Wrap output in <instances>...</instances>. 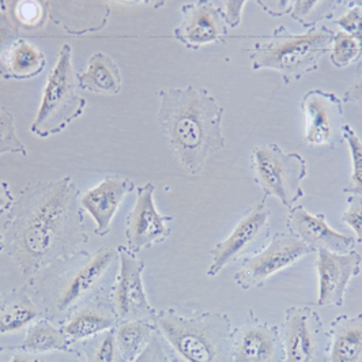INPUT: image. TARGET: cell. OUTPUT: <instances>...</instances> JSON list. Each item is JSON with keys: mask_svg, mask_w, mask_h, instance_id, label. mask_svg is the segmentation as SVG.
Returning a JSON list of instances; mask_svg holds the SVG:
<instances>
[{"mask_svg": "<svg viewBox=\"0 0 362 362\" xmlns=\"http://www.w3.org/2000/svg\"><path fill=\"white\" fill-rule=\"evenodd\" d=\"M286 226L290 235L300 238L315 252L319 250H327L331 252L346 254L353 251L357 244L354 237L342 235L332 229L327 222L326 214H312L301 204L290 209Z\"/></svg>", "mask_w": 362, "mask_h": 362, "instance_id": "obj_17", "label": "cell"}, {"mask_svg": "<svg viewBox=\"0 0 362 362\" xmlns=\"http://www.w3.org/2000/svg\"><path fill=\"white\" fill-rule=\"evenodd\" d=\"M117 342L113 332L105 334L97 344L91 362H116L117 360Z\"/></svg>", "mask_w": 362, "mask_h": 362, "instance_id": "obj_33", "label": "cell"}, {"mask_svg": "<svg viewBox=\"0 0 362 362\" xmlns=\"http://www.w3.org/2000/svg\"><path fill=\"white\" fill-rule=\"evenodd\" d=\"M154 327L147 320H127L116 329L119 351L127 362H134L153 338Z\"/></svg>", "mask_w": 362, "mask_h": 362, "instance_id": "obj_24", "label": "cell"}, {"mask_svg": "<svg viewBox=\"0 0 362 362\" xmlns=\"http://www.w3.org/2000/svg\"><path fill=\"white\" fill-rule=\"evenodd\" d=\"M362 256L356 250L338 254L317 251L316 270L319 276V307H342L350 281L361 272Z\"/></svg>", "mask_w": 362, "mask_h": 362, "instance_id": "obj_16", "label": "cell"}, {"mask_svg": "<svg viewBox=\"0 0 362 362\" xmlns=\"http://www.w3.org/2000/svg\"><path fill=\"white\" fill-rule=\"evenodd\" d=\"M67 337L63 331L54 328L48 322H40L32 327L23 341L22 347L28 353L45 354L54 350H60L66 346Z\"/></svg>", "mask_w": 362, "mask_h": 362, "instance_id": "obj_26", "label": "cell"}, {"mask_svg": "<svg viewBox=\"0 0 362 362\" xmlns=\"http://www.w3.org/2000/svg\"><path fill=\"white\" fill-rule=\"evenodd\" d=\"M115 325V319L103 305H90L81 309L73 319L63 327V332L69 339L79 341L104 332Z\"/></svg>", "mask_w": 362, "mask_h": 362, "instance_id": "obj_23", "label": "cell"}, {"mask_svg": "<svg viewBox=\"0 0 362 362\" xmlns=\"http://www.w3.org/2000/svg\"><path fill=\"white\" fill-rule=\"evenodd\" d=\"M313 252L310 247L296 235L278 232L260 252L244 260L241 269L235 274V282L243 290L260 288L272 275L289 269Z\"/></svg>", "mask_w": 362, "mask_h": 362, "instance_id": "obj_9", "label": "cell"}, {"mask_svg": "<svg viewBox=\"0 0 362 362\" xmlns=\"http://www.w3.org/2000/svg\"><path fill=\"white\" fill-rule=\"evenodd\" d=\"M78 90L79 86L74 70L73 48L71 45L64 44L59 52L54 69L48 75L30 132L45 139L63 132L74 120L79 119L88 104Z\"/></svg>", "mask_w": 362, "mask_h": 362, "instance_id": "obj_5", "label": "cell"}, {"mask_svg": "<svg viewBox=\"0 0 362 362\" xmlns=\"http://www.w3.org/2000/svg\"><path fill=\"white\" fill-rule=\"evenodd\" d=\"M81 191L71 176L26 185L3 228V248L26 278L76 254L88 241Z\"/></svg>", "mask_w": 362, "mask_h": 362, "instance_id": "obj_1", "label": "cell"}, {"mask_svg": "<svg viewBox=\"0 0 362 362\" xmlns=\"http://www.w3.org/2000/svg\"><path fill=\"white\" fill-rule=\"evenodd\" d=\"M339 4L342 1L338 0H291L289 16L309 30L320 21L332 19Z\"/></svg>", "mask_w": 362, "mask_h": 362, "instance_id": "obj_25", "label": "cell"}, {"mask_svg": "<svg viewBox=\"0 0 362 362\" xmlns=\"http://www.w3.org/2000/svg\"><path fill=\"white\" fill-rule=\"evenodd\" d=\"M349 10L334 23L349 36L354 37L362 45V6L358 1H350Z\"/></svg>", "mask_w": 362, "mask_h": 362, "instance_id": "obj_30", "label": "cell"}, {"mask_svg": "<svg viewBox=\"0 0 362 362\" xmlns=\"http://www.w3.org/2000/svg\"><path fill=\"white\" fill-rule=\"evenodd\" d=\"M165 341L185 362H233L232 320L222 312L184 316L166 309L154 316Z\"/></svg>", "mask_w": 362, "mask_h": 362, "instance_id": "obj_4", "label": "cell"}, {"mask_svg": "<svg viewBox=\"0 0 362 362\" xmlns=\"http://www.w3.org/2000/svg\"><path fill=\"white\" fill-rule=\"evenodd\" d=\"M42 16V7L38 1H22L17 4L16 10V18L18 19L19 23L25 26H33L41 21Z\"/></svg>", "mask_w": 362, "mask_h": 362, "instance_id": "obj_34", "label": "cell"}, {"mask_svg": "<svg viewBox=\"0 0 362 362\" xmlns=\"http://www.w3.org/2000/svg\"><path fill=\"white\" fill-rule=\"evenodd\" d=\"M247 4L245 0H228V1H221L218 3V7L222 13V17L228 28H237L241 23V17H243V10L244 6Z\"/></svg>", "mask_w": 362, "mask_h": 362, "instance_id": "obj_35", "label": "cell"}, {"mask_svg": "<svg viewBox=\"0 0 362 362\" xmlns=\"http://www.w3.org/2000/svg\"><path fill=\"white\" fill-rule=\"evenodd\" d=\"M251 169L263 200L274 197L290 210L304 198L301 184L308 175V165L301 154L286 153L275 144L256 146L251 153Z\"/></svg>", "mask_w": 362, "mask_h": 362, "instance_id": "obj_6", "label": "cell"}, {"mask_svg": "<svg viewBox=\"0 0 362 362\" xmlns=\"http://www.w3.org/2000/svg\"><path fill=\"white\" fill-rule=\"evenodd\" d=\"M40 316L36 301L23 290L6 296L0 304V334H14Z\"/></svg>", "mask_w": 362, "mask_h": 362, "instance_id": "obj_22", "label": "cell"}, {"mask_svg": "<svg viewBox=\"0 0 362 362\" xmlns=\"http://www.w3.org/2000/svg\"><path fill=\"white\" fill-rule=\"evenodd\" d=\"M272 211L266 200L250 207L237 222L232 233L218 243L211 250V264L207 270L209 276H217L229 264L243 257H250L260 252L270 237Z\"/></svg>", "mask_w": 362, "mask_h": 362, "instance_id": "obj_8", "label": "cell"}, {"mask_svg": "<svg viewBox=\"0 0 362 362\" xmlns=\"http://www.w3.org/2000/svg\"><path fill=\"white\" fill-rule=\"evenodd\" d=\"M344 142L349 145L351 163H353V173L350 184L344 187V192L347 195L361 197L362 198V141L354 128L346 124L344 127Z\"/></svg>", "mask_w": 362, "mask_h": 362, "instance_id": "obj_28", "label": "cell"}, {"mask_svg": "<svg viewBox=\"0 0 362 362\" xmlns=\"http://www.w3.org/2000/svg\"><path fill=\"white\" fill-rule=\"evenodd\" d=\"M134 362H169L163 344L157 335H153L142 354Z\"/></svg>", "mask_w": 362, "mask_h": 362, "instance_id": "obj_36", "label": "cell"}, {"mask_svg": "<svg viewBox=\"0 0 362 362\" xmlns=\"http://www.w3.org/2000/svg\"><path fill=\"white\" fill-rule=\"evenodd\" d=\"M10 362H51L47 360H41V358H30V357H25V356H16Z\"/></svg>", "mask_w": 362, "mask_h": 362, "instance_id": "obj_40", "label": "cell"}, {"mask_svg": "<svg viewBox=\"0 0 362 362\" xmlns=\"http://www.w3.org/2000/svg\"><path fill=\"white\" fill-rule=\"evenodd\" d=\"M156 185L147 182L136 188V199L127 217L128 250L134 254L165 241L172 232L173 218L158 211L154 200Z\"/></svg>", "mask_w": 362, "mask_h": 362, "instance_id": "obj_13", "label": "cell"}, {"mask_svg": "<svg viewBox=\"0 0 362 362\" xmlns=\"http://www.w3.org/2000/svg\"><path fill=\"white\" fill-rule=\"evenodd\" d=\"M1 247H3V241H0V248H1Z\"/></svg>", "mask_w": 362, "mask_h": 362, "instance_id": "obj_41", "label": "cell"}, {"mask_svg": "<svg viewBox=\"0 0 362 362\" xmlns=\"http://www.w3.org/2000/svg\"><path fill=\"white\" fill-rule=\"evenodd\" d=\"M180 25L173 36L188 49H200L204 45L223 42L228 37L225 23L217 1L199 0L185 3L181 7Z\"/></svg>", "mask_w": 362, "mask_h": 362, "instance_id": "obj_15", "label": "cell"}, {"mask_svg": "<svg viewBox=\"0 0 362 362\" xmlns=\"http://www.w3.org/2000/svg\"><path fill=\"white\" fill-rule=\"evenodd\" d=\"M14 195L11 192L10 184L7 181L0 180V216L8 213L14 204Z\"/></svg>", "mask_w": 362, "mask_h": 362, "instance_id": "obj_39", "label": "cell"}, {"mask_svg": "<svg viewBox=\"0 0 362 362\" xmlns=\"http://www.w3.org/2000/svg\"><path fill=\"white\" fill-rule=\"evenodd\" d=\"M135 188L134 181L123 176H107L81 197L82 210L95 223V235H108L112 221L124 198Z\"/></svg>", "mask_w": 362, "mask_h": 362, "instance_id": "obj_18", "label": "cell"}, {"mask_svg": "<svg viewBox=\"0 0 362 362\" xmlns=\"http://www.w3.org/2000/svg\"><path fill=\"white\" fill-rule=\"evenodd\" d=\"M358 3H360V4H361V6H362V1H358Z\"/></svg>", "mask_w": 362, "mask_h": 362, "instance_id": "obj_42", "label": "cell"}, {"mask_svg": "<svg viewBox=\"0 0 362 362\" xmlns=\"http://www.w3.org/2000/svg\"><path fill=\"white\" fill-rule=\"evenodd\" d=\"M18 28L7 17L4 10L0 7V79L3 71V57L13 42L19 38Z\"/></svg>", "mask_w": 362, "mask_h": 362, "instance_id": "obj_32", "label": "cell"}, {"mask_svg": "<svg viewBox=\"0 0 362 362\" xmlns=\"http://www.w3.org/2000/svg\"><path fill=\"white\" fill-rule=\"evenodd\" d=\"M281 334L284 362H329V331L315 309L307 305L290 307Z\"/></svg>", "mask_w": 362, "mask_h": 362, "instance_id": "obj_7", "label": "cell"}, {"mask_svg": "<svg viewBox=\"0 0 362 362\" xmlns=\"http://www.w3.org/2000/svg\"><path fill=\"white\" fill-rule=\"evenodd\" d=\"M331 63L337 69L349 67L362 59V45L354 37L346 35L342 30L334 35L329 49Z\"/></svg>", "mask_w": 362, "mask_h": 362, "instance_id": "obj_27", "label": "cell"}, {"mask_svg": "<svg viewBox=\"0 0 362 362\" xmlns=\"http://www.w3.org/2000/svg\"><path fill=\"white\" fill-rule=\"evenodd\" d=\"M328 331L329 362H362V313L337 316Z\"/></svg>", "mask_w": 362, "mask_h": 362, "instance_id": "obj_19", "label": "cell"}, {"mask_svg": "<svg viewBox=\"0 0 362 362\" xmlns=\"http://www.w3.org/2000/svg\"><path fill=\"white\" fill-rule=\"evenodd\" d=\"M233 362H284L281 328L251 316L232 332Z\"/></svg>", "mask_w": 362, "mask_h": 362, "instance_id": "obj_14", "label": "cell"}, {"mask_svg": "<svg viewBox=\"0 0 362 362\" xmlns=\"http://www.w3.org/2000/svg\"><path fill=\"white\" fill-rule=\"evenodd\" d=\"M259 6L263 8L264 13L270 14L272 17H282L289 14L290 8H291V0H257Z\"/></svg>", "mask_w": 362, "mask_h": 362, "instance_id": "obj_37", "label": "cell"}, {"mask_svg": "<svg viewBox=\"0 0 362 362\" xmlns=\"http://www.w3.org/2000/svg\"><path fill=\"white\" fill-rule=\"evenodd\" d=\"M78 86L82 90L104 95H117L123 89V78L119 66L104 52L91 54L88 67L76 74Z\"/></svg>", "mask_w": 362, "mask_h": 362, "instance_id": "obj_21", "label": "cell"}, {"mask_svg": "<svg viewBox=\"0 0 362 362\" xmlns=\"http://www.w3.org/2000/svg\"><path fill=\"white\" fill-rule=\"evenodd\" d=\"M3 154H21L22 157H26L28 150L17 135L13 113L0 105V157Z\"/></svg>", "mask_w": 362, "mask_h": 362, "instance_id": "obj_29", "label": "cell"}, {"mask_svg": "<svg viewBox=\"0 0 362 362\" xmlns=\"http://www.w3.org/2000/svg\"><path fill=\"white\" fill-rule=\"evenodd\" d=\"M157 95V120L168 145L185 172L198 175L225 147L223 108L210 91L192 85L161 89Z\"/></svg>", "mask_w": 362, "mask_h": 362, "instance_id": "obj_2", "label": "cell"}, {"mask_svg": "<svg viewBox=\"0 0 362 362\" xmlns=\"http://www.w3.org/2000/svg\"><path fill=\"white\" fill-rule=\"evenodd\" d=\"M116 257H119L117 251L103 248L86 260L79 262L78 266H74L67 276H63V281L59 282L54 294V310L64 313L89 297L93 291L100 288Z\"/></svg>", "mask_w": 362, "mask_h": 362, "instance_id": "obj_11", "label": "cell"}, {"mask_svg": "<svg viewBox=\"0 0 362 362\" xmlns=\"http://www.w3.org/2000/svg\"><path fill=\"white\" fill-rule=\"evenodd\" d=\"M347 104H354L358 108L362 109V71L358 73L354 83L347 88V90L344 91V100Z\"/></svg>", "mask_w": 362, "mask_h": 362, "instance_id": "obj_38", "label": "cell"}, {"mask_svg": "<svg viewBox=\"0 0 362 362\" xmlns=\"http://www.w3.org/2000/svg\"><path fill=\"white\" fill-rule=\"evenodd\" d=\"M334 35L326 26L294 35L281 25L245 52L255 71L274 70L282 76L285 85H290L319 69L322 59L329 54Z\"/></svg>", "mask_w": 362, "mask_h": 362, "instance_id": "obj_3", "label": "cell"}, {"mask_svg": "<svg viewBox=\"0 0 362 362\" xmlns=\"http://www.w3.org/2000/svg\"><path fill=\"white\" fill-rule=\"evenodd\" d=\"M117 254L120 266L113 288V305L119 317L124 320H147V317H154L156 313L148 303L144 284V260L126 247H120Z\"/></svg>", "mask_w": 362, "mask_h": 362, "instance_id": "obj_12", "label": "cell"}, {"mask_svg": "<svg viewBox=\"0 0 362 362\" xmlns=\"http://www.w3.org/2000/svg\"><path fill=\"white\" fill-rule=\"evenodd\" d=\"M47 66V57L35 44L19 37L3 57L1 79L29 81L38 76Z\"/></svg>", "mask_w": 362, "mask_h": 362, "instance_id": "obj_20", "label": "cell"}, {"mask_svg": "<svg viewBox=\"0 0 362 362\" xmlns=\"http://www.w3.org/2000/svg\"><path fill=\"white\" fill-rule=\"evenodd\" d=\"M342 222L346 223L357 235L356 241L362 244V198L350 195L347 199V209L342 214Z\"/></svg>", "mask_w": 362, "mask_h": 362, "instance_id": "obj_31", "label": "cell"}, {"mask_svg": "<svg viewBox=\"0 0 362 362\" xmlns=\"http://www.w3.org/2000/svg\"><path fill=\"white\" fill-rule=\"evenodd\" d=\"M304 141L310 146L338 147L344 139V101L332 91L309 90L301 100Z\"/></svg>", "mask_w": 362, "mask_h": 362, "instance_id": "obj_10", "label": "cell"}]
</instances>
